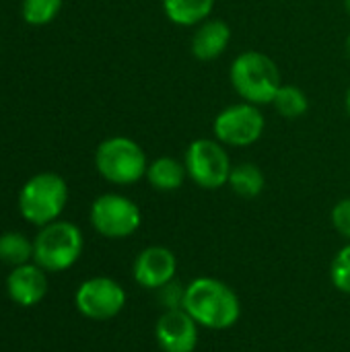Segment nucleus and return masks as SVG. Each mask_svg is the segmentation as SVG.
Returning <instances> with one entry per match:
<instances>
[{
    "label": "nucleus",
    "instance_id": "1",
    "mask_svg": "<svg viewBox=\"0 0 350 352\" xmlns=\"http://www.w3.org/2000/svg\"><path fill=\"white\" fill-rule=\"evenodd\" d=\"M184 309L200 328L229 330L241 318V303L237 293L223 280L212 276L194 278L186 287Z\"/></svg>",
    "mask_w": 350,
    "mask_h": 352
},
{
    "label": "nucleus",
    "instance_id": "2",
    "mask_svg": "<svg viewBox=\"0 0 350 352\" xmlns=\"http://www.w3.org/2000/svg\"><path fill=\"white\" fill-rule=\"evenodd\" d=\"M229 78L233 91L243 101L254 105L272 103L276 91L283 85V76L276 62L258 50L241 52L231 64Z\"/></svg>",
    "mask_w": 350,
    "mask_h": 352
},
{
    "label": "nucleus",
    "instance_id": "3",
    "mask_svg": "<svg viewBox=\"0 0 350 352\" xmlns=\"http://www.w3.org/2000/svg\"><path fill=\"white\" fill-rule=\"evenodd\" d=\"M68 202V186L64 177L52 171L33 175L19 192L21 217L35 225L45 227L60 219Z\"/></svg>",
    "mask_w": 350,
    "mask_h": 352
},
{
    "label": "nucleus",
    "instance_id": "4",
    "mask_svg": "<svg viewBox=\"0 0 350 352\" xmlns=\"http://www.w3.org/2000/svg\"><path fill=\"white\" fill-rule=\"evenodd\" d=\"M97 173L113 186H132L146 177L149 159L142 146L128 136L105 138L95 151Z\"/></svg>",
    "mask_w": 350,
    "mask_h": 352
},
{
    "label": "nucleus",
    "instance_id": "5",
    "mask_svg": "<svg viewBox=\"0 0 350 352\" xmlns=\"http://www.w3.org/2000/svg\"><path fill=\"white\" fill-rule=\"evenodd\" d=\"M83 233L74 223L54 221L39 229L33 239V262L45 272H64L83 254Z\"/></svg>",
    "mask_w": 350,
    "mask_h": 352
},
{
    "label": "nucleus",
    "instance_id": "6",
    "mask_svg": "<svg viewBox=\"0 0 350 352\" xmlns=\"http://www.w3.org/2000/svg\"><path fill=\"white\" fill-rule=\"evenodd\" d=\"M188 177L202 190H219L229 184L233 169L227 148L217 138H196L184 155Z\"/></svg>",
    "mask_w": 350,
    "mask_h": 352
},
{
    "label": "nucleus",
    "instance_id": "7",
    "mask_svg": "<svg viewBox=\"0 0 350 352\" xmlns=\"http://www.w3.org/2000/svg\"><path fill=\"white\" fill-rule=\"evenodd\" d=\"M266 130V118L260 105L241 101L221 109L212 122V134L223 146H252Z\"/></svg>",
    "mask_w": 350,
    "mask_h": 352
},
{
    "label": "nucleus",
    "instance_id": "8",
    "mask_svg": "<svg viewBox=\"0 0 350 352\" xmlns=\"http://www.w3.org/2000/svg\"><path fill=\"white\" fill-rule=\"evenodd\" d=\"M140 223V208L128 196L103 194L91 206V225L107 239H126L138 231Z\"/></svg>",
    "mask_w": 350,
    "mask_h": 352
},
{
    "label": "nucleus",
    "instance_id": "9",
    "mask_svg": "<svg viewBox=\"0 0 350 352\" xmlns=\"http://www.w3.org/2000/svg\"><path fill=\"white\" fill-rule=\"evenodd\" d=\"M74 305L80 316L93 322H105L116 318L126 305L124 287L107 276H95L85 280L74 295Z\"/></svg>",
    "mask_w": 350,
    "mask_h": 352
},
{
    "label": "nucleus",
    "instance_id": "10",
    "mask_svg": "<svg viewBox=\"0 0 350 352\" xmlns=\"http://www.w3.org/2000/svg\"><path fill=\"white\" fill-rule=\"evenodd\" d=\"M198 324L186 309L163 311L155 324V338L163 352H194L200 334Z\"/></svg>",
    "mask_w": 350,
    "mask_h": 352
},
{
    "label": "nucleus",
    "instance_id": "11",
    "mask_svg": "<svg viewBox=\"0 0 350 352\" xmlns=\"http://www.w3.org/2000/svg\"><path fill=\"white\" fill-rule=\"evenodd\" d=\"M175 272H177V258L169 248L163 245L144 248L132 264V276L136 285L153 291L171 283L175 278Z\"/></svg>",
    "mask_w": 350,
    "mask_h": 352
},
{
    "label": "nucleus",
    "instance_id": "12",
    "mask_svg": "<svg viewBox=\"0 0 350 352\" xmlns=\"http://www.w3.org/2000/svg\"><path fill=\"white\" fill-rule=\"evenodd\" d=\"M6 293L10 301H14L21 307H35L43 301L47 293V276L41 266L23 264L10 270L6 276Z\"/></svg>",
    "mask_w": 350,
    "mask_h": 352
},
{
    "label": "nucleus",
    "instance_id": "13",
    "mask_svg": "<svg viewBox=\"0 0 350 352\" xmlns=\"http://www.w3.org/2000/svg\"><path fill=\"white\" fill-rule=\"evenodd\" d=\"M231 27L221 21V19H206L204 23H200L192 35L190 41V50L192 56L200 62H210L221 58L229 43H231Z\"/></svg>",
    "mask_w": 350,
    "mask_h": 352
},
{
    "label": "nucleus",
    "instance_id": "14",
    "mask_svg": "<svg viewBox=\"0 0 350 352\" xmlns=\"http://www.w3.org/2000/svg\"><path fill=\"white\" fill-rule=\"evenodd\" d=\"M217 0H163V12L167 21L179 27H198L210 19Z\"/></svg>",
    "mask_w": 350,
    "mask_h": 352
},
{
    "label": "nucleus",
    "instance_id": "15",
    "mask_svg": "<svg viewBox=\"0 0 350 352\" xmlns=\"http://www.w3.org/2000/svg\"><path fill=\"white\" fill-rule=\"evenodd\" d=\"M186 177V165L175 157H159L151 161L146 169V182L157 192H175L184 186Z\"/></svg>",
    "mask_w": 350,
    "mask_h": 352
},
{
    "label": "nucleus",
    "instance_id": "16",
    "mask_svg": "<svg viewBox=\"0 0 350 352\" xmlns=\"http://www.w3.org/2000/svg\"><path fill=\"white\" fill-rule=\"evenodd\" d=\"M227 186L237 196H241L245 200H252V198H258L264 192L266 177H264V171L256 163H237L231 169Z\"/></svg>",
    "mask_w": 350,
    "mask_h": 352
},
{
    "label": "nucleus",
    "instance_id": "17",
    "mask_svg": "<svg viewBox=\"0 0 350 352\" xmlns=\"http://www.w3.org/2000/svg\"><path fill=\"white\" fill-rule=\"evenodd\" d=\"M270 105L285 120H299L309 111V97L297 85H285L283 82Z\"/></svg>",
    "mask_w": 350,
    "mask_h": 352
},
{
    "label": "nucleus",
    "instance_id": "18",
    "mask_svg": "<svg viewBox=\"0 0 350 352\" xmlns=\"http://www.w3.org/2000/svg\"><path fill=\"white\" fill-rule=\"evenodd\" d=\"M33 260V241L19 231H6L0 235V262L6 266H23Z\"/></svg>",
    "mask_w": 350,
    "mask_h": 352
},
{
    "label": "nucleus",
    "instance_id": "19",
    "mask_svg": "<svg viewBox=\"0 0 350 352\" xmlns=\"http://www.w3.org/2000/svg\"><path fill=\"white\" fill-rule=\"evenodd\" d=\"M62 8V0H23V19L29 25L52 23Z\"/></svg>",
    "mask_w": 350,
    "mask_h": 352
},
{
    "label": "nucleus",
    "instance_id": "20",
    "mask_svg": "<svg viewBox=\"0 0 350 352\" xmlns=\"http://www.w3.org/2000/svg\"><path fill=\"white\" fill-rule=\"evenodd\" d=\"M330 280L336 291L350 295V241L334 256L330 266Z\"/></svg>",
    "mask_w": 350,
    "mask_h": 352
},
{
    "label": "nucleus",
    "instance_id": "21",
    "mask_svg": "<svg viewBox=\"0 0 350 352\" xmlns=\"http://www.w3.org/2000/svg\"><path fill=\"white\" fill-rule=\"evenodd\" d=\"M184 299H186V287L179 285L175 278L161 289H157V301L163 307V311L171 309H184Z\"/></svg>",
    "mask_w": 350,
    "mask_h": 352
},
{
    "label": "nucleus",
    "instance_id": "22",
    "mask_svg": "<svg viewBox=\"0 0 350 352\" xmlns=\"http://www.w3.org/2000/svg\"><path fill=\"white\" fill-rule=\"evenodd\" d=\"M332 227L350 241V198H342L334 204L332 214H330Z\"/></svg>",
    "mask_w": 350,
    "mask_h": 352
},
{
    "label": "nucleus",
    "instance_id": "23",
    "mask_svg": "<svg viewBox=\"0 0 350 352\" xmlns=\"http://www.w3.org/2000/svg\"><path fill=\"white\" fill-rule=\"evenodd\" d=\"M344 103H347V111H349V116H350V89L347 91V99H344Z\"/></svg>",
    "mask_w": 350,
    "mask_h": 352
},
{
    "label": "nucleus",
    "instance_id": "24",
    "mask_svg": "<svg viewBox=\"0 0 350 352\" xmlns=\"http://www.w3.org/2000/svg\"><path fill=\"white\" fill-rule=\"evenodd\" d=\"M344 8H347V12L350 14V0H344Z\"/></svg>",
    "mask_w": 350,
    "mask_h": 352
}]
</instances>
